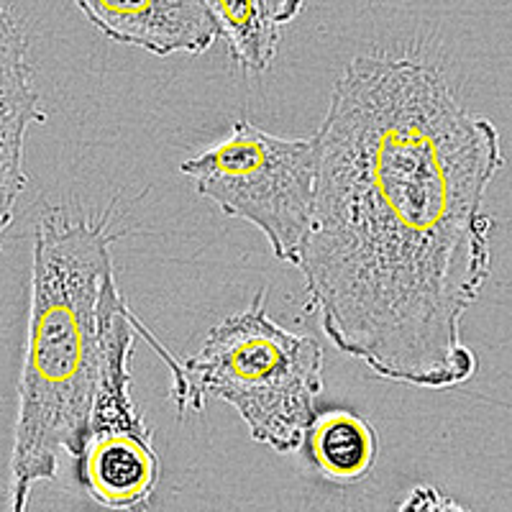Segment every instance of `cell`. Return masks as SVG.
I'll return each instance as SVG.
<instances>
[{"mask_svg": "<svg viewBox=\"0 0 512 512\" xmlns=\"http://www.w3.org/2000/svg\"><path fill=\"white\" fill-rule=\"evenodd\" d=\"M177 413H200L208 397L228 402L251 438L277 454H297L323 392V346L272 320L267 290L210 328L185 361L169 356Z\"/></svg>", "mask_w": 512, "mask_h": 512, "instance_id": "cell-3", "label": "cell"}, {"mask_svg": "<svg viewBox=\"0 0 512 512\" xmlns=\"http://www.w3.org/2000/svg\"><path fill=\"white\" fill-rule=\"evenodd\" d=\"M400 510H420V512H446V510H464L454 500L443 497V492L433 487H415L408 500L400 502Z\"/></svg>", "mask_w": 512, "mask_h": 512, "instance_id": "cell-10", "label": "cell"}, {"mask_svg": "<svg viewBox=\"0 0 512 512\" xmlns=\"http://www.w3.org/2000/svg\"><path fill=\"white\" fill-rule=\"evenodd\" d=\"M226 39L228 54L249 75L272 67L280 29L300 16L305 0H200Z\"/></svg>", "mask_w": 512, "mask_h": 512, "instance_id": "cell-8", "label": "cell"}, {"mask_svg": "<svg viewBox=\"0 0 512 512\" xmlns=\"http://www.w3.org/2000/svg\"><path fill=\"white\" fill-rule=\"evenodd\" d=\"M80 482L90 500L108 510H144L157 492L162 464L152 428H111L88 433L82 446Z\"/></svg>", "mask_w": 512, "mask_h": 512, "instance_id": "cell-7", "label": "cell"}, {"mask_svg": "<svg viewBox=\"0 0 512 512\" xmlns=\"http://www.w3.org/2000/svg\"><path fill=\"white\" fill-rule=\"evenodd\" d=\"M303 272L341 354L384 382L454 390L477 374L461 318L492 272L484 198L500 131L413 57L361 54L315 131Z\"/></svg>", "mask_w": 512, "mask_h": 512, "instance_id": "cell-1", "label": "cell"}, {"mask_svg": "<svg viewBox=\"0 0 512 512\" xmlns=\"http://www.w3.org/2000/svg\"><path fill=\"white\" fill-rule=\"evenodd\" d=\"M113 205L100 218H72L49 205L34 228L26 354L8 500L24 512L36 482L59 477L62 454H82L100 369L103 292L113 274Z\"/></svg>", "mask_w": 512, "mask_h": 512, "instance_id": "cell-2", "label": "cell"}, {"mask_svg": "<svg viewBox=\"0 0 512 512\" xmlns=\"http://www.w3.org/2000/svg\"><path fill=\"white\" fill-rule=\"evenodd\" d=\"M105 39L146 49L157 57L203 54L216 44L218 26L200 0H72Z\"/></svg>", "mask_w": 512, "mask_h": 512, "instance_id": "cell-5", "label": "cell"}, {"mask_svg": "<svg viewBox=\"0 0 512 512\" xmlns=\"http://www.w3.org/2000/svg\"><path fill=\"white\" fill-rule=\"evenodd\" d=\"M303 446L320 474L336 484H354L369 477L379 459V436L367 418L351 410L315 413Z\"/></svg>", "mask_w": 512, "mask_h": 512, "instance_id": "cell-9", "label": "cell"}, {"mask_svg": "<svg viewBox=\"0 0 512 512\" xmlns=\"http://www.w3.org/2000/svg\"><path fill=\"white\" fill-rule=\"evenodd\" d=\"M47 116L39 108L29 41L0 0V249L16 216V203L29 180L24 172L26 134Z\"/></svg>", "mask_w": 512, "mask_h": 512, "instance_id": "cell-6", "label": "cell"}, {"mask_svg": "<svg viewBox=\"0 0 512 512\" xmlns=\"http://www.w3.org/2000/svg\"><path fill=\"white\" fill-rule=\"evenodd\" d=\"M315 167V136L282 139L239 118L228 139L182 162L180 172L223 216L259 228L274 256L297 269L310 228Z\"/></svg>", "mask_w": 512, "mask_h": 512, "instance_id": "cell-4", "label": "cell"}]
</instances>
